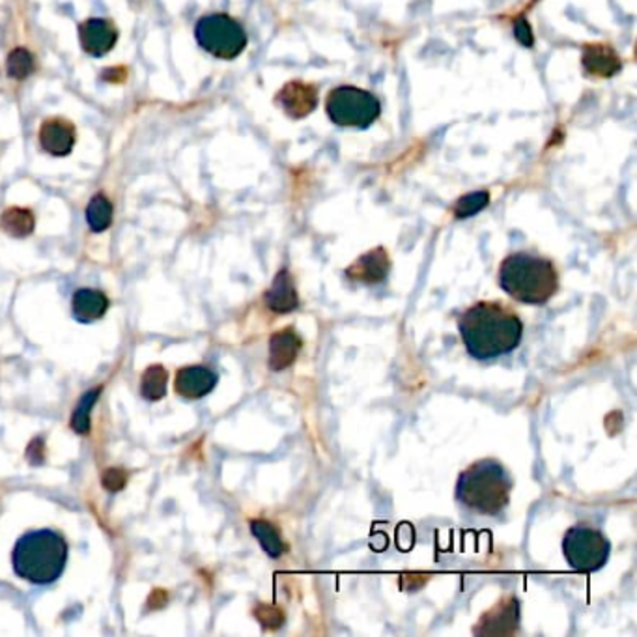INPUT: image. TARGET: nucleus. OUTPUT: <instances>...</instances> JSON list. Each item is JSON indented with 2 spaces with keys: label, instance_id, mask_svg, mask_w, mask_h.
Masks as SVG:
<instances>
[{
  "label": "nucleus",
  "instance_id": "nucleus-3",
  "mask_svg": "<svg viewBox=\"0 0 637 637\" xmlns=\"http://www.w3.org/2000/svg\"><path fill=\"white\" fill-rule=\"evenodd\" d=\"M513 492V477L505 466L495 460H481L469 466L462 476L458 477V503L473 513L484 516H498L505 511Z\"/></svg>",
  "mask_w": 637,
  "mask_h": 637
},
{
  "label": "nucleus",
  "instance_id": "nucleus-23",
  "mask_svg": "<svg viewBox=\"0 0 637 637\" xmlns=\"http://www.w3.org/2000/svg\"><path fill=\"white\" fill-rule=\"evenodd\" d=\"M490 202V194L487 191H477V193H469L462 199L458 200L455 206V215L458 220H468L471 215L482 212Z\"/></svg>",
  "mask_w": 637,
  "mask_h": 637
},
{
  "label": "nucleus",
  "instance_id": "nucleus-10",
  "mask_svg": "<svg viewBox=\"0 0 637 637\" xmlns=\"http://www.w3.org/2000/svg\"><path fill=\"white\" fill-rule=\"evenodd\" d=\"M217 375L206 367H188L176 375V393L188 400L202 399L217 385Z\"/></svg>",
  "mask_w": 637,
  "mask_h": 637
},
{
  "label": "nucleus",
  "instance_id": "nucleus-16",
  "mask_svg": "<svg viewBox=\"0 0 637 637\" xmlns=\"http://www.w3.org/2000/svg\"><path fill=\"white\" fill-rule=\"evenodd\" d=\"M581 60H583V68L589 76L612 77L623 68L617 53L607 45H589L583 51Z\"/></svg>",
  "mask_w": 637,
  "mask_h": 637
},
{
  "label": "nucleus",
  "instance_id": "nucleus-7",
  "mask_svg": "<svg viewBox=\"0 0 637 637\" xmlns=\"http://www.w3.org/2000/svg\"><path fill=\"white\" fill-rule=\"evenodd\" d=\"M562 554L572 569L591 574L606 565L612 556V544L599 529L575 525L565 535Z\"/></svg>",
  "mask_w": 637,
  "mask_h": 637
},
{
  "label": "nucleus",
  "instance_id": "nucleus-11",
  "mask_svg": "<svg viewBox=\"0 0 637 637\" xmlns=\"http://www.w3.org/2000/svg\"><path fill=\"white\" fill-rule=\"evenodd\" d=\"M40 143L51 156H68L76 144V130L66 120H47L40 130Z\"/></svg>",
  "mask_w": 637,
  "mask_h": 637
},
{
  "label": "nucleus",
  "instance_id": "nucleus-12",
  "mask_svg": "<svg viewBox=\"0 0 637 637\" xmlns=\"http://www.w3.org/2000/svg\"><path fill=\"white\" fill-rule=\"evenodd\" d=\"M391 262H389L388 253L383 247L370 250L367 255H362L354 266L348 268V277L351 281L365 282V284H376L388 277Z\"/></svg>",
  "mask_w": 637,
  "mask_h": 637
},
{
  "label": "nucleus",
  "instance_id": "nucleus-8",
  "mask_svg": "<svg viewBox=\"0 0 637 637\" xmlns=\"http://www.w3.org/2000/svg\"><path fill=\"white\" fill-rule=\"evenodd\" d=\"M277 101L290 119H303L306 114L313 113L318 105V92L313 85L306 82H288L279 92Z\"/></svg>",
  "mask_w": 637,
  "mask_h": 637
},
{
  "label": "nucleus",
  "instance_id": "nucleus-26",
  "mask_svg": "<svg viewBox=\"0 0 637 637\" xmlns=\"http://www.w3.org/2000/svg\"><path fill=\"white\" fill-rule=\"evenodd\" d=\"M29 460H31V463H42V460H44V444H42V439L32 442L31 447H29Z\"/></svg>",
  "mask_w": 637,
  "mask_h": 637
},
{
  "label": "nucleus",
  "instance_id": "nucleus-13",
  "mask_svg": "<svg viewBox=\"0 0 637 637\" xmlns=\"http://www.w3.org/2000/svg\"><path fill=\"white\" fill-rule=\"evenodd\" d=\"M301 348L303 340L292 327L276 333L269 343V367L271 370L288 369L298 359Z\"/></svg>",
  "mask_w": 637,
  "mask_h": 637
},
{
  "label": "nucleus",
  "instance_id": "nucleus-17",
  "mask_svg": "<svg viewBox=\"0 0 637 637\" xmlns=\"http://www.w3.org/2000/svg\"><path fill=\"white\" fill-rule=\"evenodd\" d=\"M250 532L257 537L258 543L262 546V550L269 557L277 559V557H281L287 551V544L282 543L281 535L266 519H253L250 522Z\"/></svg>",
  "mask_w": 637,
  "mask_h": 637
},
{
  "label": "nucleus",
  "instance_id": "nucleus-14",
  "mask_svg": "<svg viewBox=\"0 0 637 637\" xmlns=\"http://www.w3.org/2000/svg\"><path fill=\"white\" fill-rule=\"evenodd\" d=\"M266 305L277 314H288L300 306V298L295 292L294 281L288 269L277 273L276 281L266 292Z\"/></svg>",
  "mask_w": 637,
  "mask_h": 637
},
{
  "label": "nucleus",
  "instance_id": "nucleus-1",
  "mask_svg": "<svg viewBox=\"0 0 637 637\" xmlns=\"http://www.w3.org/2000/svg\"><path fill=\"white\" fill-rule=\"evenodd\" d=\"M458 329L469 356L479 361L511 354L524 335L518 314L500 301H479L469 306L460 316Z\"/></svg>",
  "mask_w": 637,
  "mask_h": 637
},
{
  "label": "nucleus",
  "instance_id": "nucleus-22",
  "mask_svg": "<svg viewBox=\"0 0 637 637\" xmlns=\"http://www.w3.org/2000/svg\"><path fill=\"white\" fill-rule=\"evenodd\" d=\"M7 66L8 76L21 81V79H26V77L31 76L32 69H34V58H32L29 51L20 47V49H13L10 53Z\"/></svg>",
  "mask_w": 637,
  "mask_h": 637
},
{
  "label": "nucleus",
  "instance_id": "nucleus-5",
  "mask_svg": "<svg viewBox=\"0 0 637 637\" xmlns=\"http://www.w3.org/2000/svg\"><path fill=\"white\" fill-rule=\"evenodd\" d=\"M325 111L329 114L333 124L365 130L378 120L381 105L380 100L367 90L356 87H338L325 101Z\"/></svg>",
  "mask_w": 637,
  "mask_h": 637
},
{
  "label": "nucleus",
  "instance_id": "nucleus-2",
  "mask_svg": "<svg viewBox=\"0 0 637 637\" xmlns=\"http://www.w3.org/2000/svg\"><path fill=\"white\" fill-rule=\"evenodd\" d=\"M498 281L505 294L525 305H544L559 290V273L546 258L516 253L506 257L500 266Z\"/></svg>",
  "mask_w": 637,
  "mask_h": 637
},
{
  "label": "nucleus",
  "instance_id": "nucleus-25",
  "mask_svg": "<svg viewBox=\"0 0 637 637\" xmlns=\"http://www.w3.org/2000/svg\"><path fill=\"white\" fill-rule=\"evenodd\" d=\"M514 36H516L519 44H524L525 47H533V44H535L532 26H529V23L525 20H518V23L514 26Z\"/></svg>",
  "mask_w": 637,
  "mask_h": 637
},
{
  "label": "nucleus",
  "instance_id": "nucleus-20",
  "mask_svg": "<svg viewBox=\"0 0 637 637\" xmlns=\"http://www.w3.org/2000/svg\"><path fill=\"white\" fill-rule=\"evenodd\" d=\"M167 381H169L167 370L159 365H154L144 372L141 393L146 400H161L167 393Z\"/></svg>",
  "mask_w": 637,
  "mask_h": 637
},
{
  "label": "nucleus",
  "instance_id": "nucleus-18",
  "mask_svg": "<svg viewBox=\"0 0 637 637\" xmlns=\"http://www.w3.org/2000/svg\"><path fill=\"white\" fill-rule=\"evenodd\" d=\"M0 226L13 238H25L34 231V215L23 208H10L2 213Z\"/></svg>",
  "mask_w": 637,
  "mask_h": 637
},
{
  "label": "nucleus",
  "instance_id": "nucleus-19",
  "mask_svg": "<svg viewBox=\"0 0 637 637\" xmlns=\"http://www.w3.org/2000/svg\"><path fill=\"white\" fill-rule=\"evenodd\" d=\"M88 226L94 232H103L113 223V204L103 194H96L87 208Z\"/></svg>",
  "mask_w": 637,
  "mask_h": 637
},
{
  "label": "nucleus",
  "instance_id": "nucleus-24",
  "mask_svg": "<svg viewBox=\"0 0 637 637\" xmlns=\"http://www.w3.org/2000/svg\"><path fill=\"white\" fill-rule=\"evenodd\" d=\"M125 484V476L124 471H120V469H109L103 473V487L107 490H111V492H119L122 490Z\"/></svg>",
  "mask_w": 637,
  "mask_h": 637
},
{
  "label": "nucleus",
  "instance_id": "nucleus-9",
  "mask_svg": "<svg viewBox=\"0 0 637 637\" xmlns=\"http://www.w3.org/2000/svg\"><path fill=\"white\" fill-rule=\"evenodd\" d=\"M79 40L82 49L92 57H103L113 49L119 40V32L109 21L88 20L79 26Z\"/></svg>",
  "mask_w": 637,
  "mask_h": 637
},
{
  "label": "nucleus",
  "instance_id": "nucleus-4",
  "mask_svg": "<svg viewBox=\"0 0 637 637\" xmlns=\"http://www.w3.org/2000/svg\"><path fill=\"white\" fill-rule=\"evenodd\" d=\"M12 561L21 580L34 585H49L66 569L68 546L57 532L51 529L26 533L15 544Z\"/></svg>",
  "mask_w": 637,
  "mask_h": 637
},
{
  "label": "nucleus",
  "instance_id": "nucleus-6",
  "mask_svg": "<svg viewBox=\"0 0 637 637\" xmlns=\"http://www.w3.org/2000/svg\"><path fill=\"white\" fill-rule=\"evenodd\" d=\"M194 38L202 49L223 60L239 57L247 45L244 26L223 13L202 18L194 29Z\"/></svg>",
  "mask_w": 637,
  "mask_h": 637
},
{
  "label": "nucleus",
  "instance_id": "nucleus-21",
  "mask_svg": "<svg viewBox=\"0 0 637 637\" xmlns=\"http://www.w3.org/2000/svg\"><path fill=\"white\" fill-rule=\"evenodd\" d=\"M100 394L101 388L92 389L77 404L76 412L71 415V428L77 434L85 436V434L90 432V412H92V407H94L96 402L100 399Z\"/></svg>",
  "mask_w": 637,
  "mask_h": 637
},
{
  "label": "nucleus",
  "instance_id": "nucleus-15",
  "mask_svg": "<svg viewBox=\"0 0 637 637\" xmlns=\"http://www.w3.org/2000/svg\"><path fill=\"white\" fill-rule=\"evenodd\" d=\"M107 309H109L107 295L100 290H92V288L77 290L74 294V301H71L74 318L81 324H92L96 320L103 318Z\"/></svg>",
  "mask_w": 637,
  "mask_h": 637
}]
</instances>
